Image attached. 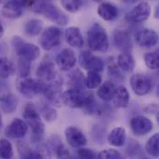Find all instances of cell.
<instances>
[{
	"mask_svg": "<svg viewBox=\"0 0 159 159\" xmlns=\"http://www.w3.org/2000/svg\"><path fill=\"white\" fill-rule=\"evenodd\" d=\"M61 31L60 28L50 26L45 29L40 36L39 43L44 50H50L59 46L61 41Z\"/></svg>",
	"mask_w": 159,
	"mask_h": 159,
	"instance_id": "obj_6",
	"label": "cell"
},
{
	"mask_svg": "<svg viewBox=\"0 0 159 159\" xmlns=\"http://www.w3.org/2000/svg\"><path fill=\"white\" fill-rule=\"evenodd\" d=\"M65 40L74 48H82L84 46V38L77 27H69L65 30Z\"/></svg>",
	"mask_w": 159,
	"mask_h": 159,
	"instance_id": "obj_18",
	"label": "cell"
},
{
	"mask_svg": "<svg viewBox=\"0 0 159 159\" xmlns=\"http://www.w3.org/2000/svg\"><path fill=\"white\" fill-rule=\"evenodd\" d=\"M13 157V147L9 141L6 139L0 140V158L10 159Z\"/></svg>",
	"mask_w": 159,
	"mask_h": 159,
	"instance_id": "obj_30",
	"label": "cell"
},
{
	"mask_svg": "<svg viewBox=\"0 0 159 159\" xmlns=\"http://www.w3.org/2000/svg\"><path fill=\"white\" fill-rule=\"evenodd\" d=\"M44 118L48 121H52V120H55L56 117H57V113L56 111L53 109V108H50V107H45L42 109L41 111Z\"/></svg>",
	"mask_w": 159,
	"mask_h": 159,
	"instance_id": "obj_36",
	"label": "cell"
},
{
	"mask_svg": "<svg viewBox=\"0 0 159 159\" xmlns=\"http://www.w3.org/2000/svg\"><path fill=\"white\" fill-rule=\"evenodd\" d=\"M0 105L1 109L6 114L13 113L18 106V100L12 94H6L0 97Z\"/></svg>",
	"mask_w": 159,
	"mask_h": 159,
	"instance_id": "obj_23",
	"label": "cell"
},
{
	"mask_svg": "<svg viewBox=\"0 0 159 159\" xmlns=\"http://www.w3.org/2000/svg\"><path fill=\"white\" fill-rule=\"evenodd\" d=\"M3 34H4V28H3V25H2V23L0 22V38L3 36Z\"/></svg>",
	"mask_w": 159,
	"mask_h": 159,
	"instance_id": "obj_38",
	"label": "cell"
},
{
	"mask_svg": "<svg viewBox=\"0 0 159 159\" xmlns=\"http://www.w3.org/2000/svg\"><path fill=\"white\" fill-rule=\"evenodd\" d=\"M98 159H122L120 153L114 149H107L102 151L99 156Z\"/></svg>",
	"mask_w": 159,
	"mask_h": 159,
	"instance_id": "obj_33",
	"label": "cell"
},
{
	"mask_svg": "<svg viewBox=\"0 0 159 159\" xmlns=\"http://www.w3.org/2000/svg\"><path fill=\"white\" fill-rule=\"evenodd\" d=\"M112 100L116 108H125L129 102V93L124 86H118L115 89Z\"/></svg>",
	"mask_w": 159,
	"mask_h": 159,
	"instance_id": "obj_19",
	"label": "cell"
},
{
	"mask_svg": "<svg viewBox=\"0 0 159 159\" xmlns=\"http://www.w3.org/2000/svg\"><path fill=\"white\" fill-rule=\"evenodd\" d=\"M61 4L67 11L72 13L78 11L83 5L82 1L80 0H63L61 2Z\"/></svg>",
	"mask_w": 159,
	"mask_h": 159,
	"instance_id": "obj_32",
	"label": "cell"
},
{
	"mask_svg": "<svg viewBox=\"0 0 159 159\" xmlns=\"http://www.w3.org/2000/svg\"><path fill=\"white\" fill-rule=\"evenodd\" d=\"M43 159H48V157H46V156L44 155V157H43Z\"/></svg>",
	"mask_w": 159,
	"mask_h": 159,
	"instance_id": "obj_40",
	"label": "cell"
},
{
	"mask_svg": "<svg viewBox=\"0 0 159 159\" xmlns=\"http://www.w3.org/2000/svg\"><path fill=\"white\" fill-rule=\"evenodd\" d=\"M19 153L20 159H43L44 157L42 153L34 152L23 143L19 144Z\"/></svg>",
	"mask_w": 159,
	"mask_h": 159,
	"instance_id": "obj_27",
	"label": "cell"
},
{
	"mask_svg": "<svg viewBox=\"0 0 159 159\" xmlns=\"http://www.w3.org/2000/svg\"><path fill=\"white\" fill-rule=\"evenodd\" d=\"M19 91L20 94L28 99H32L37 94L41 93L43 89V84L38 80L33 78H24L18 85Z\"/></svg>",
	"mask_w": 159,
	"mask_h": 159,
	"instance_id": "obj_9",
	"label": "cell"
},
{
	"mask_svg": "<svg viewBox=\"0 0 159 159\" xmlns=\"http://www.w3.org/2000/svg\"><path fill=\"white\" fill-rule=\"evenodd\" d=\"M24 1H9L2 7V15L7 19L20 18L23 13Z\"/></svg>",
	"mask_w": 159,
	"mask_h": 159,
	"instance_id": "obj_17",
	"label": "cell"
},
{
	"mask_svg": "<svg viewBox=\"0 0 159 159\" xmlns=\"http://www.w3.org/2000/svg\"><path fill=\"white\" fill-rule=\"evenodd\" d=\"M102 84V76L99 73L96 72H89L85 78V85L88 89H93L100 87Z\"/></svg>",
	"mask_w": 159,
	"mask_h": 159,
	"instance_id": "obj_29",
	"label": "cell"
},
{
	"mask_svg": "<svg viewBox=\"0 0 159 159\" xmlns=\"http://www.w3.org/2000/svg\"><path fill=\"white\" fill-rule=\"evenodd\" d=\"M36 75L39 78V81L44 85L61 87V80L55 69L54 63L50 61H44L38 65Z\"/></svg>",
	"mask_w": 159,
	"mask_h": 159,
	"instance_id": "obj_4",
	"label": "cell"
},
{
	"mask_svg": "<svg viewBox=\"0 0 159 159\" xmlns=\"http://www.w3.org/2000/svg\"><path fill=\"white\" fill-rule=\"evenodd\" d=\"M56 63L61 71H69L76 63V57L71 48H64L56 57Z\"/></svg>",
	"mask_w": 159,
	"mask_h": 159,
	"instance_id": "obj_15",
	"label": "cell"
},
{
	"mask_svg": "<svg viewBox=\"0 0 159 159\" xmlns=\"http://www.w3.org/2000/svg\"><path fill=\"white\" fill-rule=\"evenodd\" d=\"M135 41L136 43L145 48H150L156 46L158 42V34L156 31L152 29H142L140 30L136 35H135Z\"/></svg>",
	"mask_w": 159,
	"mask_h": 159,
	"instance_id": "obj_11",
	"label": "cell"
},
{
	"mask_svg": "<svg viewBox=\"0 0 159 159\" xmlns=\"http://www.w3.org/2000/svg\"><path fill=\"white\" fill-rule=\"evenodd\" d=\"M65 139L70 146L79 148L87 144V138L85 134L76 127H68L65 129Z\"/></svg>",
	"mask_w": 159,
	"mask_h": 159,
	"instance_id": "obj_14",
	"label": "cell"
},
{
	"mask_svg": "<svg viewBox=\"0 0 159 159\" xmlns=\"http://www.w3.org/2000/svg\"><path fill=\"white\" fill-rule=\"evenodd\" d=\"M0 124H1V116H0Z\"/></svg>",
	"mask_w": 159,
	"mask_h": 159,
	"instance_id": "obj_41",
	"label": "cell"
},
{
	"mask_svg": "<svg viewBox=\"0 0 159 159\" xmlns=\"http://www.w3.org/2000/svg\"><path fill=\"white\" fill-rule=\"evenodd\" d=\"M151 13L150 5L147 2H142L134 7L127 15L129 21L132 22H143L146 20Z\"/></svg>",
	"mask_w": 159,
	"mask_h": 159,
	"instance_id": "obj_13",
	"label": "cell"
},
{
	"mask_svg": "<svg viewBox=\"0 0 159 159\" xmlns=\"http://www.w3.org/2000/svg\"><path fill=\"white\" fill-rule=\"evenodd\" d=\"M29 71H30L29 61L20 58V60H19V73H20V76H22V77L27 76V75L29 74Z\"/></svg>",
	"mask_w": 159,
	"mask_h": 159,
	"instance_id": "obj_35",
	"label": "cell"
},
{
	"mask_svg": "<svg viewBox=\"0 0 159 159\" xmlns=\"http://www.w3.org/2000/svg\"><path fill=\"white\" fill-rule=\"evenodd\" d=\"M61 102L70 108H81L90 105L93 102L92 94L86 93L77 88L69 89L61 94Z\"/></svg>",
	"mask_w": 159,
	"mask_h": 159,
	"instance_id": "obj_3",
	"label": "cell"
},
{
	"mask_svg": "<svg viewBox=\"0 0 159 159\" xmlns=\"http://www.w3.org/2000/svg\"><path fill=\"white\" fill-rule=\"evenodd\" d=\"M115 89H116L115 85L110 81H106L103 84L100 85L97 90V95L99 96L101 100L104 102H109L113 98Z\"/></svg>",
	"mask_w": 159,
	"mask_h": 159,
	"instance_id": "obj_24",
	"label": "cell"
},
{
	"mask_svg": "<svg viewBox=\"0 0 159 159\" xmlns=\"http://www.w3.org/2000/svg\"><path fill=\"white\" fill-rule=\"evenodd\" d=\"M158 143H159V135L157 133L154 134L147 142L146 145H145V150L146 152L154 157H157L159 154V148H158Z\"/></svg>",
	"mask_w": 159,
	"mask_h": 159,
	"instance_id": "obj_28",
	"label": "cell"
},
{
	"mask_svg": "<svg viewBox=\"0 0 159 159\" xmlns=\"http://www.w3.org/2000/svg\"><path fill=\"white\" fill-rule=\"evenodd\" d=\"M143 159H148V158H143Z\"/></svg>",
	"mask_w": 159,
	"mask_h": 159,
	"instance_id": "obj_42",
	"label": "cell"
},
{
	"mask_svg": "<svg viewBox=\"0 0 159 159\" xmlns=\"http://www.w3.org/2000/svg\"><path fill=\"white\" fill-rule=\"evenodd\" d=\"M56 156L58 159H68L71 157V154L67 147L61 143L56 148Z\"/></svg>",
	"mask_w": 159,
	"mask_h": 159,
	"instance_id": "obj_34",
	"label": "cell"
},
{
	"mask_svg": "<svg viewBox=\"0 0 159 159\" xmlns=\"http://www.w3.org/2000/svg\"><path fill=\"white\" fill-rule=\"evenodd\" d=\"M13 46L17 54L27 61H32L39 58L40 49L37 46L31 43H24L20 37H14Z\"/></svg>",
	"mask_w": 159,
	"mask_h": 159,
	"instance_id": "obj_5",
	"label": "cell"
},
{
	"mask_svg": "<svg viewBox=\"0 0 159 159\" xmlns=\"http://www.w3.org/2000/svg\"><path fill=\"white\" fill-rule=\"evenodd\" d=\"M145 64L152 70H157L159 68V52L158 50L148 52L144 56Z\"/></svg>",
	"mask_w": 159,
	"mask_h": 159,
	"instance_id": "obj_31",
	"label": "cell"
},
{
	"mask_svg": "<svg viewBox=\"0 0 159 159\" xmlns=\"http://www.w3.org/2000/svg\"><path fill=\"white\" fill-rule=\"evenodd\" d=\"M125 142H126V130L121 127H117L114 129L108 135V143L113 146L121 147L125 144Z\"/></svg>",
	"mask_w": 159,
	"mask_h": 159,
	"instance_id": "obj_21",
	"label": "cell"
},
{
	"mask_svg": "<svg viewBox=\"0 0 159 159\" xmlns=\"http://www.w3.org/2000/svg\"><path fill=\"white\" fill-rule=\"evenodd\" d=\"M15 70V66L7 58H0V78H8Z\"/></svg>",
	"mask_w": 159,
	"mask_h": 159,
	"instance_id": "obj_26",
	"label": "cell"
},
{
	"mask_svg": "<svg viewBox=\"0 0 159 159\" xmlns=\"http://www.w3.org/2000/svg\"><path fill=\"white\" fill-rule=\"evenodd\" d=\"M130 86L137 95L143 96L151 90L152 83L148 76L142 74H135L130 78Z\"/></svg>",
	"mask_w": 159,
	"mask_h": 159,
	"instance_id": "obj_10",
	"label": "cell"
},
{
	"mask_svg": "<svg viewBox=\"0 0 159 159\" xmlns=\"http://www.w3.org/2000/svg\"><path fill=\"white\" fill-rule=\"evenodd\" d=\"M153 122L143 116H134L130 120V128L134 134L138 136L146 135L153 129Z\"/></svg>",
	"mask_w": 159,
	"mask_h": 159,
	"instance_id": "obj_12",
	"label": "cell"
},
{
	"mask_svg": "<svg viewBox=\"0 0 159 159\" xmlns=\"http://www.w3.org/2000/svg\"><path fill=\"white\" fill-rule=\"evenodd\" d=\"M79 63L89 72L99 73L103 69V61L101 58L93 55L89 51H83L79 56Z\"/></svg>",
	"mask_w": 159,
	"mask_h": 159,
	"instance_id": "obj_8",
	"label": "cell"
},
{
	"mask_svg": "<svg viewBox=\"0 0 159 159\" xmlns=\"http://www.w3.org/2000/svg\"><path fill=\"white\" fill-rule=\"evenodd\" d=\"M24 118V122L27 126H29L33 131V133L36 136H40L44 133L45 126L44 123L41 120V117L38 114V112L30 104L25 107L22 115Z\"/></svg>",
	"mask_w": 159,
	"mask_h": 159,
	"instance_id": "obj_7",
	"label": "cell"
},
{
	"mask_svg": "<svg viewBox=\"0 0 159 159\" xmlns=\"http://www.w3.org/2000/svg\"><path fill=\"white\" fill-rule=\"evenodd\" d=\"M68 159H79V158H78V157H75L71 156V157H69V158H68Z\"/></svg>",
	"mask_w": 159,
	"mask_h": 159,
	"instance_id": "obj_39",
	"label": "cell"
},
{
	"mask_svg": "<svg viewBox=\"0 0 159 159\" xmlns=\"http://www.w3.org/2000/svg\"><path fill=\"white\" fill-rule=\"evenodd\" d=\"M43 29V22L38 19H32L28 20L24 25V32L30 36L37 35L41 33Z\"/></svg>",
	"mask_w": 159,
	"mask_h": 159,
	"instance_id": "obj_25",
	"label": "cell"
},
{
	"mask_svg": "<svg viewBox=\"0 0 159 159\" xmlns=\"http://www.w3.org/2000/svg\"><path fill=\"white\" fill-rule=\"evenodd\" d=\"M88 43L91 50L105 52L109 48V39L105 29L99 23H94L87 33Z\"/></svg>",
	"mask_w": 159,
	"mask_h": 159,
	"instance_id": "obj_2",
	"label": "cell"
},
{
	"mask_svg": "<svg viewBox=\"0 0 159 159\" xmlns=\"http://www.w3.org/2000/svg\"><path fill=\"white\" fill-rule=\"evenodd\" d=\"M97 12L99 16L104 20H113L118 15L117 7L111 3H105V2L100 4Z\"/></svg>",
	"mask_w": 159,
	"mask_h": 159,
	"instance_id": "obj_20",
	"label": "cell"
},
{
	"mask_svg": "<svg viewBox=\"0 0 159 159\" xmlns=\"http://www.w3.org/2000/svg\"><path fill=\"white\" fill-rule=\"evenodd\" d=\"M31 7L34 12L44 15L47 19H48L54 23L65 25L68 22L67 16L55 5L48 1L33 2Z\"/></svg>",
	"mask_w": 159,
	"mask_h": 159,
	"instance_id": "obj_1",
	"label": "cell"
},
{
	"mask_svg": "<svg viewBox=\"0 0 159 159\" xmlns=\"http://www.w3.org/2000/svg\"><path fill=\"white\" fill-rule=\"evenodd\" d=\"M77 155H78L79 159H94L96 157L94 151H92L90 149H86V148L79 149Z\"/></svg>",
	"mask_w": 159,
	"mask_h": 159,
	"instance_id": "obj_37",
	"label": "cell"
},
{
	"mask_svg": "<svg viewBox=\"0 0 159 159\" xmlns=\"http://www.w3.org/2000/svg\"><path fill=\"white\" fill-rule=\"evenodd\" d=\"M28 131V126L26 123L19 118L14 119L6 129V135L11 139H20L26 135Z\"/></svg>",
	"mask_w": 159,
	"mask_h": 159,
	"instance_id": "obj_16",
	"label": "cell"
},
{
	"mask_svg": "<svg viewBox=\"0 0 159 159\" xmlns=\"http://www.w3.org/2000/svg\"><path fill=\"white\" fill-rule=\"evenodd\" d=\"M117 63H118V66H119V68L121 70H123L125 72H128V73L132 72L134 70V67H135L134 58L128 51L122 52L118 56V58H117Z\"/></svg>",
	"mask_w": 159,
	"mask_h": 159,
	"instance_id": "obj_22",
	"label": "cell"
}]
</instances>
